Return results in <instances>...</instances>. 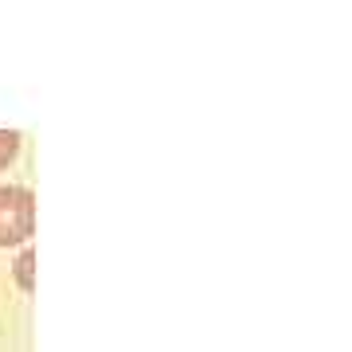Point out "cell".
<instances>
[{"instance_id": "obj_3", "label": "cell", "mask_w": 352, "mask_h": 352, "mask_svg": "<svg viewBox=\"0 0 352 352\" xmlns=\"http://www.w3.org/2000/svg\"><path fill=\"white\" fill-rule=\"evenodd\" d=\"M20 282H24V289H32V251H24V258H20Z\"/></svg>"}, {"instance_id": "obj_2", "label": "cell", "mask_w": 352, "mask_h": 352, "mask_svg": "<svg viewBox=\"0 0 352 352\" xmlns=\"http://www.w3.org/2000/svg\"><path fill=\"white\" fill-rule=\"evenodd\" d=\"M20 153V133L16 129H0V168H8Z\"/></svg>"}, {"instance_id": "obj_1", "label": "cell", "mask_w": 352, "mask_h": 352, "mask_svg": "<svg viewBox=\"0 0 352 352\" xmlns=\"http://www.w3.org/2000/svg\"><path fill=\"white\" fill-rule=\"evenodd\" d=\"M36 227V196L28 188L4 184L0 188V247L24 243Z\"/></svg>"}]
</instances>
